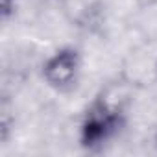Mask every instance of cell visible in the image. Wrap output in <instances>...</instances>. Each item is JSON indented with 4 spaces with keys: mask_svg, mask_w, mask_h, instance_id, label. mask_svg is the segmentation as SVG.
<instances>
[{
    "mask_svg": "<svg viewBox=\"0 0 157 157\" xmlns=\"http://www.w3.org/2000/svg\"><path fill=\"white\" fill-rule=\"evenodd\" d=\"M118 76L133 89L157 85V37H150L128 50L120 63Z\"/></svg>",
    "mask_w": 157,
    "mask_h": 157,
    "instance_id": "1",
    "label": "cell"
},
{
    "mask_svg": "<svg viewBox=\"0 0 157 157\" xmlns=\"http://www.w3.org/2000/svg\"><path fill=\"white\" fill-rule=\"evenodd\" d=\"M82 72V52L74 46H63L44 59L41 76L56 91H70L76 87Z\"/></svg>",
    "mask_w": 157,
    "mask_h": 157,
    "instance_id": "2",
    "label": "cell"
},
{
    "mask_svg": "<svg viewBox=\"0 0 157 157\" xmlns=\"http://www.w3.org/2000/svg\"><path fill=\"white\" fill-rule=\"evenodd\" d=\"M122 124V120H117L100 111L98 107L89 105L80 124V142L87 150H96L104 146L111 137H115Z\"/></svg>",
    "mask_w": 157,
    "mask_h": 157,
    "instance_id": "3",
    "label": "cell"
},
{
    "mask_svg": "<svg viewBox=\"0 0 157 157\" xmlns=\"http://www.w3.org/2000/svg\"><path fill=\"white\" fill-rule=\"evenodd\" d=\"M137 93V89H133L126 80L117 74L113 80H109L93 98L91 105L98 107L100 111H104L105 115L117 118V120H126V113L133 102V94Z\"/></svg>",
    "mask_w": 157,
    "mask_h": 157,
    "instance_id": "4",
    "label": "cell"
},
{
    "mask_svg": "<svg viewBox=\"0 0 157 157\" xmlns=\"http://www.w3.org/2000/svg\"><path fill=\"white\" fill-rule=\"evenodd\" d=\"M13 10H15V0H2V15H4V19H8Z\"/></svg>",
    "mask_w": 157,
    "mask_h": 157,
    "instance_id": "5",
    "label": "cell"
},
{
    "mask_svg": "<svg viewBox=\"0 0 157 157\" xmlns=\"http://www.w3.org/2000/svg\"><path fill=\"white\" fill-rule=\"evenodd\" d=\"M139 8H151V6H157V0H135Z\"/></svg>",
    "mask_w": 157,
    "mask_h": 157,
    "instance_id": "6",
    "label": "cell"
}]
</instances>
